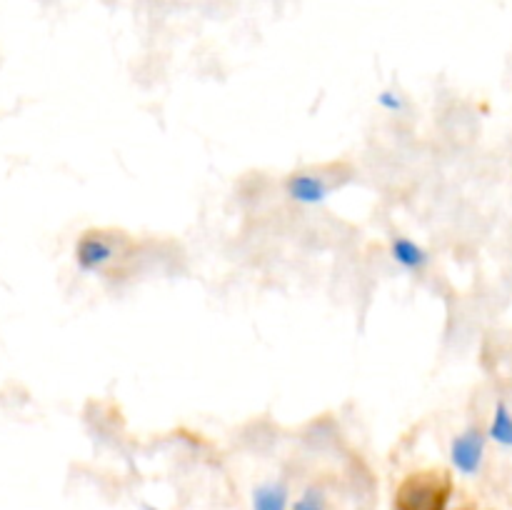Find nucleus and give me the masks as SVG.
Segmentation results:
<instances>
[{
  "label": "nucleus",
  "instance_id": "nucleus-10",
  "mask_svg": "<svg viewBox=\"0 0 512 510\" xmlns=\"http://www.w3.org/2000/svg\"><path fill=\"white\" fill-rule=\"evenodd\" d=\"M460 510H475V508H473V505H465V508H460Z\"/></svg>",
  "mask_w": 512,
  "mask_h": 510
},
{
  "label": "nucleus",
  "instance_id": "nucleus-9",
  "mask_svg": "<svg viewBox=\"0 0 512 510\" xmlns=\"http://www.w3.org/2000/svg\"><path fill=\"white\" fill-rule=\"evenodd\" d=\"M293 510H325L323 495H320L318 490H308V493L293 505Z\"/></svg>",
  "mask_w": 512,
  "mask_h": 510
},
{
  "label": "nucleus",
  "instance_id": "nucleus-7",
  "mask_svg": "<svg viewBox=\"0 0 512 510\" xmlns=\"http://www.w3.org/2000/svg\"><path fill=\"white\" fill-rule=\"evenodd\" d=\"M488 435L495 440V443L505 445V448H512V413L505 403L495 405L493 423H490Z\"/></svg>",
  "mask_w": 512,
  "mask_h": 510
},
{
  "label": "nucleus",
  "instance_id": "nucleus-6",
  "mask_svg": "<svg viewBox=\"0 0 512 510\" xmlns=\"http://www.w3.org/2000/svg\"><path fill=\"white\" fill-rule=\"evenodd\" d=\"M288 508V488L283 483L260 485L253 493V510H285Z\"/></svg>",
  "mask_w": 512,
  "mask_h": 510
},
{
  "label": "nucleus",
  "instance_id": "nucleus-3",
  "mask_svg": "<svg viewBox=\"0 0 512 510\" xmlns=\"http://www.w3.org/2000/svg\"><path fill=\"white\" fill-rule=\"evenodd\" d=\"M353 180V168L348 163H333L325 168L298 170L285 178V195L300 205H320Z\"/></svg>",
  "mask_w": 512,
  "mask_h": 510
},
{
  "label": "nucleus",
  "instance_id": "nucleus-4",
  "mask_svg": "<svg viewBox=\"0 0 512 510\" xmlns=\"http://www.w3.org/2000/svg\"><path fill=\"white\" fill-rule=\"evenodd\" d=\"M485 455V433L478 425H470L463 433L455 435L453 443H450V460H453L455 470H460L463 475L478 473L480 465H483Z\"/></svg>",
  "mask_w": 512,
  "mask_h": 510
},
{
  "label": "nucleus",
  "instance_id": "nucleus-8",
  "mask_svg": "<svg viewBox=\"0 0 512 510\" xmlns=\"http://www.w3.org/2000/svg\"><path fill=\"white\" fill-rule=\"evenodd\" d=\"M378 105L390 115H400L405 110V98L398 93V90H383L378 95Z\"/></svg>",
  "mask_w": 512,
  "mask_h": 510
},
{
  "label": "nucleus",
  "instance_id": "nucleus-5",
  "mask_svg": "<svg viewBox=\"0 0 512 510\" xmlns=\"http://www.w3.org/2000/svg\"><path fill=\"white\" fill-rule=\"evenodd\" d=\"M390 258L395 265H400L408 273H423L430 263H433V255L423 248L420 243H415L408 235H393L390 238Z\"/></svg>",
  "mask_w": 512,
  "mask_h": 510
},
{
  "label": "nucleus",
  "instance_id": "nucleus-1",
  "mask_svg": "<svg viewBox=\"0 0 512 510\" xmlns=\"http://www.w3.org/2000/svg\"><path fill=\"white\" fill-rule=\"evenodd\" d=\"M138 255V243L130 233L120 228H88L75 240L73 258L80 273L85 275H113L123 273Z\"/></svg>",
  "mask_w": 512,
  "mask_h": 510
},
{
  "label": "nucleus",
  "instance_id": "nucleus-2",
  "mask_svg": "<svg viewBox=\"0 0 512 510\" xmlns=\"http://www.w3.org/2000/svg\"><path fill=\"white\" fill-rule=\"evenodd\" d=\"M453 475L445 468H420L405 475L395 488V510H448L453 500Z\"/></svg>",
  "mask_w": 512,
  "mask_h": 510
}]
</instances>
